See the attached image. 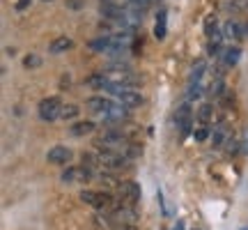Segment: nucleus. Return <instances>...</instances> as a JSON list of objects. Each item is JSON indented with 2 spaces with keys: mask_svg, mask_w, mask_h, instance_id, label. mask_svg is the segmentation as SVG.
<instances>
[{
  "mask_svg": "<svg viewBox=\"0 0 248 230\" xmlns=\"http://www.w3.org/2000/svg\"><path fill=\"white\" fill-rule=\"evenodd\" d=\"M212 133H209V129L207 127H200V129H193V141L195 143H204L207 138H209Z\"/></svg>",
  "mask_w": 248,
  "mask_h": 230,
  "instance_id": "obj_26",
  "label": "nucleus"
},
{
  "mask_svg": "<svg viewBox=\"0 0 248 230\" xmlns=\"http://www.w3.org/2000/svg\"><path fill=\"white\" fill-rule=\"evenodd\" d=\"M175 120H177V127H179V131H182V136H186V133L191 131V124H193V113H191V106H188V104L179 106L177 108V115H175Z\"/></svg>",
  "mask_w": 248,
  "mask_h": 230,
  "instance_id": "obj_8",
  "label": "nucleus"
},
{
  "mask_svg": "<svg viewBox=\"0 0 248 230\" xmlns=\"http://www.w3.org/2000/svg\"><path fill=\"white\" fill-rule=\"evenodd\" d=\"M113 230H136L133 226H120V228H113Z\"/></svg>",
  "mask_w": 248,
  "mask_h": 230,
  "instance_id": "obj_30",
  "label": "nucleus"
},
{
  "mask_svg": "<svg viewBox=\"0 0 248 230\" xmlns=\"http://www.w3.org/2000/svg\"><path fill=\"white\" fill-rule=\"evenodd\" d=\"M117 191H120V196H122L126 203H138L140 200V184H136L133 180H126V182H120L117 184Z\"/></svg>",
  "mask_w": 248,
  "mask_h": 230,
  "instance_id": "obj_6",
  "label": "nucleus"
},
{
  "mask_svg": "<svg viewBox=\"0 0 248 230\" xmlns=\"http://www.w3.org/2000/svg\"><path fill=\"white\" fill-rule=\"evenodd\" d=\"M110 35H106V37H99V39H92L90 42V49L92 51H97V53H108V49H110Z\"/></svg>",
  "mask_w": 248,
  "mask_h": 230,
  "instance_id": "obj_17",
  "label": "nucleus"
},
{
  "mask_svg": "<svg viewBox=\"0 0 248 230\" xmlns=\"http://www.w3.org/2000/svg\"><path fill=\"white\" fill-rule=\"evenodd\" d=\"M117 101H120V104H124L126 108H138V106H142L140 92H136V90H126V92H122V95L117 97Z\"/></svg>",
  "mask_w": 248,
  "mask_h": 230,
  "instance_id": "obj_12",
  "label": "nucleus"
},
{
  "mask_svg": "<svg viewBox=\"0 0 248 230\" xmlns=\"http://www.w3.org/2000/svg\"><path fill=\"white\" fill-rule=\"evenodd\" d=\"M241 230H246V228H241Z\"/></svg>",
  "mask_w": 248,
  "mask_h": 230,
  "instance_id": "obj_33",
  "label": "nucleus"
},
{
  "mask_svg": "<svg viewBox=\"0 0 248 230\" xmlns=\"http://www.w3.org/2000/svg\"><path fill=\"white\" fill-rule=\"evenodd\" d=\"M212 141H214V148H221V145H223V141H225V133H223V127H218V129L214 131Z\"/></svg>",
  "mask_w": 248,
  "mask_h": 230,
  "instance_id": "obj_27",
  "label": "nucleus"
},
{
  "mask_svg": "<svg viewBox=\"0 0 248 230\" xmlns=\"http://www.w3.org/2000/svg\"><path fill=\"white\" fill-rule=\"evenodd\" d=\"M94 145H97V150L115 152V154H122V157H129V159H136L142 152L140 148H136L120 129H108V131H104L97 141H94Z\"/></svg>",
  "mask_w": 248,
  "mask_h": 230,
  "instance_id": "obj_1",
  "label": "nucleus"
},
{
  "mask_svg": "<svg viewBox=\"0 0 248 230\" xmlns=\"http://www.w3.org/2000/svg\"><path fill=\"white\" fill-rule=\"evenodd\" d=\"M44 2H51V0H44Z\"/></svg>",
  "mask_w": 248,
  "mask_h": 230,
  "instance_id": "obj_32",
  "label": "nucleus"
},
{
  "mask_svg": "<svg viewBox=\"0 0 248 230\" xmlns=\"http://www.w3.org/2000/svg\"><path fill=\"white\" fill-rule=\"evenodd\" d=\"M223 35L228 37V39H241V37H244V33H241V26H239V23L228 21V23L223 26Z\"/></svg>",
  "mask_w": 248,
  "mask_h": 230,
  "instance_id": "obj_16",
  "label": "nucleus"
},
{
  "mask_svg": "<svg viewBox=\"0 0 248 230\" xmlns=\"http://www.w3.org/2000/svg\"><path fill=\"white\" fill-rule=\"evenodd\" d=\"M214 117V106L212 104H202V106L198 108V122L200 124H209Z\"/></svg>",
  "mask_w": 248,
  "mask_h": 230,
  "instance_id": "obj_19",
  "label": "nucleus"
},
{
  "mask_svg": "<svg viewBox=\"0 0 248 230\" xmlns=\"http://www.w3.org/2000/svg\"><path fill=\"white\" fill-rule=\"evenodd\" d=\"M32 0H16V12H26Z\"/></svg>",
  "mask_w": 248,
  "mask_h": 230,
  "instance_id": "obj_28",
  "label": "nucleus"
},
{
  "mask_svg": "<svg viewBox=\"0 0 248 230\" xmlns=\"http://www.w3.org/2000/svg\"><path fill=\"white\" fill-rule=\"evenodd\" d=\"M85 106H88L92 113H97L99 117H101L108 108L113 106V101H110V99H106V97H90L88 101H85Z\"/></svg>",
  "mask_w": 248,
  "mask_h": 230,
  "instance_id": "obj_11",
  "label": "nucleus"
},
{
  "mask_svg": "<svg viewBox=\"0 0 248 230\" xmlns=\"http://www.w3.org/2000/svg\"><path fill=\"white\" fill-rule=\"evenodd\" d=\"M202 97V85L200 83H191L188 85V92H186V99L188 101H195V99H200Z\"/></svg>",
  "mask_w": 248,
  "mask_h": 230,
  "instance_id": "obj_25",
  "label": "nucleus"
},
{
  "mask_svg": "<svg viewBox=\"0 0 248 230\" xmlns=\"http://www.w3.org/2000/svg\"><path fill=\"white\" fill-rule=\"evenodd\" d=\"M101 117H104L106 122H122V120H126V117H129V108L124 106V104H120V101H117V104L113 101V106L108 108Z\"/></svg>",
  "mask_w": 248,
  "mask_h": 230,
  "instance_id": "obj_9",
  "label": "nucleus"
},
{
  "mask_svg": "<svg viewBox=\"0 0 248 230\" xmlns=\"http://www.w3.org/2000/svg\"><path fill=\"white\" fill-rule=\"evenodd\" d=\"M69 49H74V42H71L69 37H58V39H53L51 46H48V51L53 55H60V53H64V51H69Z\"/></svg>",
  "mask_w": 248,
  "mask_h": 230,
  "instance_id": "obj_13",
  "label": "nucleus"
},
{
  "mask_svg": "<svg viewBox=\"0 0 248 230\" xmlns=\"http://www.w3.org/2000/svg\"><path fill=\"white\" fill-rule=\"evenodd\" d=\"M168 35V9H159V14H156V23H154V37L163 42Z\"/></svg>",
  "mask_w": 248,
  "mask_h": 230,
  "instance_id": "obj_10",
  "label": "nucleus"
},
{
  "mask_svg": "<svg viewBox=\"0 0 248 230\" xmlns=\"http://www.w3.org/2000/svg\"><path fill=\"white\" fill-rule=\"evenodd\" d=\"M172 230H184V221H177V226H175Z\"/></svg>",
  "mask_w": 248,
  "mask_h": 230,
  "instance_id": "obj_31",
  "label": "nucleus"
},
{
  "mask_svg": "<svg viewBox=\"0 0 248 230\" xmlns=\"http://www.w3.org/2000/svg\"><path fill=\"white\" fill-rule=\"evenodd\" d=\"M223 88H225V85H223V79L218 76L216 81H212V85H209V95H212V97H216V99L223 97V92H225Z\"/></svg>",
  "mask_w": 248,
  "mask_h": 230,
  "instance_id": "obj_24",
  "label": "nucleus"
},
{
  "mask_svg": "<svg viewBox=\"0 0 248 230\" xmlns=\"http://www.w3.org/2000/svg\"><path fill=\"white\" fill-rule=\"evenodd\" d=\"M67 7H71V9L83 7V0H69V2H67Z\"/></svg>",
  "mask_w": 248,
  "mask_h": 230,
  "instance_id": "obj_29",
  "label": "nucleus"
},
{
  "mask_svg": "<svg viewBox=\"0 0 248 230\" xmlns=\"http://www.w3.org/2000/svg\"><path fill=\"white\" fill-rule=\"evenodd\" d=\"M39 117L44 120V122H53V120H58L62 113V101L60 97H46L39 101Z\"/></svg>",
  "mask_w": 248,
  "mask_h": 230,
  "instance_id": "obj_3",
  "label": "nucleus"
},
{
  "mask_svg": "<svg viewBox=\"0 0 248 230\" xmlns=\"http://www.w3.org/2000/svg\"><path fill=\"white\" fill-rule=\"evenodd\" d=\"M97 129V124L90 122V120H85V122H76L69 127V133L71 136H85V133H92Z\"/></svg>",
  "mask_w": 248,
  "mask_h": 230,
  "instance_id": "obj_15",
  "label": "nucleus"
},
{
  "mask_svg": "<svg viewBox=\"0 0 248 230\" xmlns=\"http://www.w3.org/2000/svg\"><path fill=\"white\" fill-rule=\"evenodd\" d=\"M108 83H110V81H108V76L104 71H101V74H92V76L85 79V85H90V88H104L106 90Z\"/></svg>",
  "mask_w": 248,
  "mask_h": 230,
  "instance_id": "obj_18",
  "label": "nucleus"
},
{
  "mask_svg": "<svg viewBox=\"0 0 248 230\" xmlns=\"http://www.w3.org/2000/svg\"><path fill=\"white\" fill-rule=\"evenodd\" d=\"M78 113H80V108L76 104H67V106H62L60 117L62 120H74V117H78Z\"/></svg>",
  "mask_w": 248,
  "mask_h": 230,
  "instance_id": "obj_22",
  "label": "nucleus"
},
{
  "mask_svg": "<svg viewBox=\"0 0 248 230\" xmlns=\"http://www.w3.org/2000/svg\"><path fill=\"white\" fill-rule=\"evenodd\" d=\"M204 35L209 42H221V33H218V23H216V18L209 16L204 21Z\"/></svg>",
  "mask_w": 248,
  "mask_h": 230,
  "instance_id": "obj_14",
  "label": "nucleus"
},
{
  "mask_svg": "<svg viewBox=\"0 0 248 230\" xmlns=\"http://www.w3.org/2000/svg\"><path fill=\"white\" fill-rule=\"evenodd\" d=\"M71 150L69 148H64V145H53L51 150H48V154H46V159L51 161V164H55V166H67V161H71Z\"/></svg>",
  "mask_w": 248,
  "mask_h": 230,
  "instance_id": "obj_7",
  "label": "nucleus"
},
{
  "mask_svg": "<svg viewBox=\"0 0 248 230\" xmlns=\"http://www.w3.org/2000/svg\"><path fill=\"white\" fill-rule=\"evenodd\" d=\"M62 182H90L94 180V170H90L88 166H67L60 175Z\"/></svg>",
  "mask_w": 248,
  "mask_h": 230,
  "instance_id": "obj_4",
  "label": "nucleus"
},
{
  "mask_svg": "<svg viewBox=\"0 0 248 230\" xmlns=\"http://www.w3.org/2000/svg\"><path fill=\"white\" fill-rule=\"evenodd\" d=\"M80 200L85 205H90V207L99 210V212H104V214L113 212L115 207H120V203H117L108 191H90V189H85V191H80Z\"/></svg>",
  "mask_w": 248,
  "mask_h": 230,
  "instance_id": "obj_2",
  "label": "nucleus"
},
{
  "mask_svg": "<svg viewBox=\"0 0 248 230\" xmlns=\"http://www.w3.org/2000/svg\"><path fill=\"white\" fill-rule=\"evenodd\" d=\"M239 58H241L239 46H230V49H225V65H237Z\"/></svg>",
  "mask_w": 248,
  "mask_h": 230,
  "instance_id": "obj_21",
  "label": "nucleus"
},
{
  "mask_svg": "<svg viewBox=\"0 0 248 230\" xmlns=\"http://www.w3.org/2000/svg\"><path fill=\"white\" fill-rule=\"evenodd\" d=\"M99 12L104 14V18L115 21V23H120V21L126 16V7H120L113 0H101V2H99Z\"/></svg>",
  "mask_w": 248,
  "mask_h": 230,
  "instance_id": "obj_5",
  "label": "nucleus"
},
{
  "mask_svg": "<svg viewBox=\"0 0 248 230\" xmlns=\"http://www.w3.org/2000/svg\"><path fill=\"white\" fill-rule=\"evenodd\" d=\"M204 67H207V65H204V60H198V62H195L193 67H191L188 83H200V79H202V74H204Z\"/></svg>",
  "mask_w": 248,
  "mask_h": 230,
  "instance_id": "obj_20",
  "label": "nucleus"
},
{
  "mask_svg": "<svg viewBox=\"0 0 248 230\" xmlns=\"http://www.w3.org/2000/svg\"><path fill=\"white\" fill-rule=\"evenodd\" d=\"M23 67H26V69H37V67H42V58L37 53H28L26 58H23Z\"/></svg>",
  "mask_w": 248,
  "mask_h": 230,
  "instance_id": "obj_23",
  "label": "nucleus"
}]
</instances>
